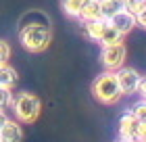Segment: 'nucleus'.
<instances>
[{
  "instance_id": "f03ea898",
  "label": "nucleus",
  "mask_w": 146,
  "mask_h": 142,
  "mask_svg": "<svg viewBox=\"0 0 146 142\" xmlns=\"http://www.w3.org/2000/svg\"><path fill=\"white\" fill-rule=\"evenodd\" d=\"M92 96L102 105H115L123 96L121 90H119L115 71H104L94 79V84H92Z\"/></svg>"
},
{
  "instance_id": "7ed1b4c3",
  "label": "nucleus",
  "mask_w": 146,
  "mask_h": 142,
  "mask_svg": "<svg viewBox=\"0 0 146 142\" xmlns=\"http://www.w3.org/2000/svg\"><path fill=\"white\" fill-rule=\"evenodd\" d=\"M13 111H15V117L19 123H34L40 117V111H42V103L36 94L29 92H21L13 98Z\"/></svg>"
},
{
  "instance_id": "0eeeda50",
  "label": "nucleus",
  "mask_w": 146,
  "mask_h": 142,
  "mask_svg": "<svg viewBox=\"0 0 146 142\" xmlns=\"http://www.w3.org/2000/svg\"><path fill=\"white\" fill-rule=\"evenodd\" d=\"M138 127H140V121L131 113H125L123 117L119 119V136H121V140L136 142L138 140Z\"/></svg>"
},
{
  "instance_id": "4be33fe9",
  "label": "nucleus",
  "mask_w": 146,
  "mask_h": 142,
  "mask_svg": "<svg viewBox=\"0 0 146 142\" xmlns=\"http://www.w3.org/2000/svg\"><path fill=\"white\" fill-rule=\"evenodd\" d=\"M119 142H127V140H119Z\"/></svg>"
},
{
  "instance_id": "9b49d317",
  "label": "nucleus",
  "mask_w": 146,
  "mask_h": 142,
  "mask_svg": "<svg viewBox=\"0 0 146 142\" xmlns=\"http://www.w3.org/2000/svg\"><path fill=\"white\" fill-rule=\"evenodd\" d=\"M104 25H107V19H92V21H84V31L86 36L90 40H96L98 42V36H100V31L104 29Z\"/></svg>"
},
{
  "instance_id": "6ab92c4d",
  "label": "nucleus",
  "mask_w": 146,
  "mask_h": 142,
  "mask_svg": "<svg viewBox=\"0 0 146 142\" xmlns=\"http://www.w3.org/2000/svg\"><path fill=\"white\" fill-rule=\"evenodd\" d=\"M121 2H123V6H125L127 11H131V13H134V11L138 9V6H140V2H142V0H121Z\"/></svg>"
},
{
  "instance_id": "f3484780",
  "label": "nucleus",
  "mask_w": 146,
  "mask_h": 142,
  "mask_svg": "<svg viewBox=\"0 0 146 142\" xmlns=\"http://www.w3.org/2000/svg\"><path fill=\"white\" fill-rule=\"evenodd\" d=\"M9 59H11V46H9V42L0 40V65L9 63Z\"/></svg>"
},
{
  "instance_id": "f257e3e1",
  "label": "nucleus",
  "mask_w": 146,
  "mask_h": 142,
  "mask_svg": "<svg viewBox=\"0 0 146 142\" xmlns=\"http://www.w3.org/2000/svg\"><path fill=\"white\" fill-rule=\"evenodd\" d=\"M19 40H21L23 48L29 52H42L50 46L52 31L46 23H29L23 25L19 31Z\"/></svg>"
},
{
  "instance_id": "a211bd4d",
  "label": "nucleus",
  "mask_w": 146,
  "mask_h": 142,
  "mask_svg": "<svg viewBox=\"0 0 146 142\" xmlns=\"http://www.w3.org/2000/svg\"><path fill=\"white\" fill-rule=\"evenodd\" d=\"M134 15H136V21H138V25H142V27L146 29V6L140 2V6L134 11Z\"/></svg>"
},
{
  "instance_id": "6e6552de",
  "label": "nucleus",
  "mask_w": 146,
  "mask_h": 142,
  "mask_svg": "<svg viewBox=\"0 0 146 142\" xmlns=\"http://www.w3.org/2000/svg\"><path fill=\"white\" fill-rule=\"evenodd\" d=\"M0 142H23V127L19 125V121H4V125L0 127Z\"/></svg>"
},
{
  "instance_id": "20e7f679",
  "label": "nucleus",
  "mask_w": 146,
  "mask_h": 142,
  "mask_svg": "<svg viewBox=\"0 0 146 142\" xmlns=\"http://www.w3.org/2000/svg\"><path fill=\"white\" fill-rule=\"evenodd\" d=\"M125 44L123 42H117V44H109V46H102V52H100V59H102V65L107 67V71H117L119 67H123L125 63Z\"/></svg>"
},
{
  "instance_id": "aec40b11",
  "label": "nucleus",
  "mask_w": 146,
  "mask_h": 142,
  "mask_svg": "<svg viewBox=\"0 0 146 142\" xmlns=\"http://www.w3.org/2000/svg\"><path fill=\"white\" fill-rule=\"evenodd\" d=\"M136 92H140L142 96L146 98V75H140V82H138V90Z\"/></svg>"
},
{
  "instance_id": "39448f33",
  "label": "nucleus",
  "mask_w": 146,
  "mask_h": 142,
  "mask_svg": "<svg viewBox=\"0 0 146 142\" xmlns=\"http://www.w3.org/2000/svg\"><path fill=\"white\" fill-rule=\"evenodd\" d=\"M117 75V84H119V90L121 94H134L138 90V82H140V73L131 67H119L115 71Z\"/></svg>"
},
{
  "instance_id": "412c9836",
  "label": "nucleus",
  "mask_w": 146,
  "mask_h": 142,
  "mask_svg": "<svg viewBox=\"0 0 146 142\" xmlns=\"http://www.w3.org/2000/svg\"><path fill=\"white\" fill-rule=\"evenodd\" d=\"M6 119H9V117H6V113H4L2 109H0V127L4 125V121H6Z\"/></svg>"
},
{
  "instance_id": "9d476101",
  "label": "nucleus",
  "mask_w": 146,
  "mask_h": 142,
  "mask_svg": "<svg viewBox=\"0 0 146 142\" xmlns=\"http://www.w3.org/2000/svg\"><path fill=\"white\" fill-rule=\"evenodd\" d=\"M121 33H119L113 25L107 21V25H104V29L100 31V36H98V42H100L102 46H109V44H117V42H121Z\"/></svg>"
},
{
  "instance_id": "1a4fd4ad",
  "label": "nucleus",
  "mask_w": 146,
  "mask_h": 142,
  "mask_svg": "<svg viewBox=\"0 0 146 142\" xmlns=\"http://www.w3.org/2000/svg\"><path fill=\"white\" fill-rule=\"evenodd\" d=\"M17 71L13 69V67L9 63L0 65V86L2 88H9V90H13V88L17 86Z\"/></svg>"
},
{
  "instance_id": "ddd939ff",
  "label": "nucleus",
  "mask_w": 146,
  "mask_h": 142,
  "mask_svg": "<svg viewBox=\"0 0 146 142\" xmlns=\"http://www.w3.org/2000/svg\"><path fill=\"white\" fill-rule=\"evenodd\" d=\"M79 19H82V21L102 19V13H100V4H98V0H90V2L84 6V11L79 13Z\"/></svg>"
},
{
  "instance_id": "2eb2a0df",
  "label": "nucleus",
  "mask_w": 146,
  "mask_h": 142,
  "mask_svg": "<svg viewBox=\"0 0 146 142\" xmlns=\"http://www.w3.org/2000/svg\"><path fill=\"white\" fill-rule=\"evenodd\" d=\"M13 105V92L9 90V88H2L0 86V109H6V107Z\"/></svg>"
},
{
  "instance_id": "423d86ee",
  "label": "nucleus",
  "mask_w": 146,
  "mask_h": 142,
  "mask_svg": "<svg viewBox=\"0 0 146 142\" xmlns=\"http://www.w3.org/2000/svg\"><path fill=\"white\" fill-rule=\"evenodd\" d=\"M109 23L115 27L121 36H125V33H129L131 29L138 25V21H136V15L131 11H127V9H121L119 13H115L111 19H109Z\"/></svg>"
},
{
  "instance_id": "4468645a",
  "label": "nucleus",
  "mask_w": 146,
  "mask_h": 142,
  "mask_svg": "<svg viewBox=\"0 0 146 142\" xmlns=\"http://www.w3.org/2000/svg\"><path fill=\"white\" fill-rule=\"evenodd\" d=\"M88 2H90V0H63V11L67 13L69 17L79 19V13L84 11V6Z\"/></svg>"
},
{
  "instance_id": "5701e85b",
  "label": "nucleus",
  "mask_w": 146,
  "mask_h": 142,
  "mask_svg": "<svg viewBox=\"0 0 146 142\" xmlns=\"http://www.w3.org/2000/svg\"><path fill=\"white\" fill-rule=\"evenodd\" d=\"M144 100H146V98H144Z\"/></svg>"
},
{
  "instance_id": "f8f14e48",
  "label": "nucleus",
  "mask_w": 146,
  "mask_h": 142,
  "mask_svg": "<svg viewBox=\"0 0 146 142\" xmlns=\"http://www.w3.org/2000/svg\"><path fill=\"white\" fill-rule=\"evenodd\" d=\"M98 4H100V13H102V19H109L115 15V13H119L121 9H125L121 0H98Z\"/></svg>"
},
{
  "instance_id": "dca6fc26",
  "label": "nucleus",
  "mask_w": 146,
  "mask_h": 142,
  "mask_svg": "<svg viewBox=\"0 0 146 142\" xmlns=\"http://www.w3.org/2000/svg\"><path fill=\"white\" fill-rule=\"evenodd\" d=\"M131 115L138 119V121H146V100H140V103L134 105L131 109Z\"/></svg>"
}]
</instances>
